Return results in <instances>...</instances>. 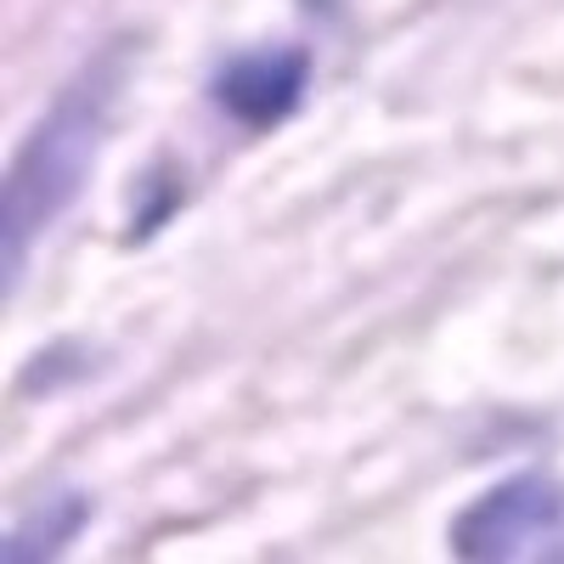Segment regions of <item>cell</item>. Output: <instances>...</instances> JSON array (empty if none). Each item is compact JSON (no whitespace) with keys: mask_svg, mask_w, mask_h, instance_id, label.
Here are the masks:
<instances>
[{"mask_svg":"<svg viewBox=\"0 0 564 564\" xmlns=\"http://www.w3.org/2000/svg\"><path fill=\"white\" fill-rule=\"evenodd\" d=\"M79 525H85V502L79 497H57L52 508L40 513V520H29L23 531H12L7 558H52V553H63L79 536Z\"/></svg>","mask_w":564,"mask_h":564,"instance_id":"4","label":"cell"},{"mask_svg":"<svg viewBox=\"0 0 564 564\" xmlns=\"http://www.w3.org/2000/svg\"><path fill=\"white\" fill-rule=\"evenodd\" d=\"M102 130H108V90L79 79L23 135L12 175H7V294H18V276L34 243L57 226L63 209L79 204L90 170H97V153H102Z\"/></svg>","mask_w":564,"mask_h":564,"instance_id":"1","label":"cell"},{"mask_svg":"<svg viewBox=\"0 0 564 564\" xmlns=\"http://www.w3.org/2000/svg\"><path fill=\"white\" fill-rule=\"evenodd\" d=\"M452 553L475 564L564 558V491L542 475H508L452 520Z\"/></svg>","mask_w":564,"mask_h":564,"instance_id":"2","label":"cell"},{"mask_svg":"<svg viewBox=\"0 0 564 564\" xmlns=\"http://www.w3.org/2000/svg\"><path fill=\"white\" fill-rule=\"evenodd\" d=\"M311 85V52L305 45H260V52L226 57L209 79L215 108L243 124V130H276L282 119H294Z\"/></svg>","mask_w":564,"mask_h":564,"instance_id":"3","label":"cell"}]
</instances>
